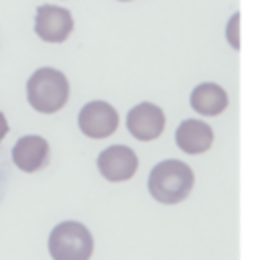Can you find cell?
Segmentation results:
<instances>
[{
	"label": "cell",
	"instance_id": "obj_1",
	"mask_svg": "<svg viewBox=\"0 0 260 260\" xmlns=\"http://www.w3.org/2000/svg\"><path fill=\"white\" fill-rule=\"evenodd\" d=\"M195 177L189 165L177 158H169L158 162L148 177V191L150 195L165 205L181 203L193 189Z\"/></svg>",
	"mask_w": 260,
	"mask_h": 260
},
{
	"label": "cell",
	"instance_id": "obj_2",
	"mask_svg": "<svg viewBox=\"0 0 260 260\" xmlns=\"http://www.w3.org/2000/svg\"><path fill=\"white\" fill-rule=\"evenodd\" d=\"M26 100L37 112L55 114L69 100V81L59 69L41 67L26 81Z\"/></svg>",
	"mask_w": 260,
	"mask_h": 260
},
{
	"label": "cell",
	"instance_id": "obj_3",
	"mask_svg": "<svg viewBox=\"0 0 260 260\" xmlns=\"http://www.w3.org/2000/svg\"><path fill=\"white\" fill-rule=\"evenodd\" d=\"M93 238L79 221H61L49 234V254L53 260H89Z\"/></svg>",
	"mask_w": 260,
	"mask_h": 260
},
{
	"label": "cell",
	"instance_id": "obj_4",
	"mask_svg": "<svg viewBox=\"0 0 260 260\" xmlns=\"http://www.w3.org/2000/svg\"><path fill=\"white\" fill-rule=\"evenodd\" d=\"M77 126L89 138H108L118 128V112L108 102H89L79 110Z\"/></svg>",
	"mask_w": 260,
	"mask_h": 260
},
{
	"label": "cell",
	"instance_id": "obj_5",
	"mask_svg": "<svg viewBox=\"0 0 260 260\" xmlns=\"http://www.w3.org/2000/svg\"><path fill=\"white\" fill-rule=\"evenodd\" d=\"M73 30V16L67 8L57 4H43L37 8L35 32L47 43H63Z\"/></svg>",
	"mask_w": 260,
	"mask_h": 260
},
{
	"label": "cell",
	"instance_id": "obj_6",
	"mask_svg": "<svg viewBox=\"0 0 260 260\" xmlns=\"http://www.w3.org/2000/svg\"><path fill=\"white\" fill-rule=\"evenodd\" d=\"M165 114L156 104L150 102H142L138 106H134L128 116H126V128L128 132L142 142L154 140L162 134L165 130Z\"/></svg>",
	"mask_w": 260,
	"mask_h": 260
},
{
	"label": "cell",
	"instance_id": "obj_7",
	"mask_svg": "<svg viewBox=\"0 0 260 260\" xmlns=\"http://www.w3.org/2000/svg\"><path fill=\"white\" fill-rule=\"evenodd\" d=\"M98 169L104 175V179H108L112 183L128 181L138 169V156L130 146L114 144L100 152Z\"/></svg>",
	"mask_w": 260,
	"mask_h": 260
},
{
	"label": "cell",
	"instance_id": "obj_8",
	"mask_svg": "<svg viewBox=\"0 0 260 260\" xmlns=\"http://www.w3.org/2000/svg\"><path fill=\"white\" fill-rule=\"evenodd\" d=\"M12 160L24 173H35L49 162V142L43 136L28 134L12 146Z\"/></svg>",
	"mask_w": 260,
	"mask_h": 260
},
{
	"label": "cell",
	"instance_id": "obj_9",
	"mask_svg": "<svg viewBox=\"0 0 260 260\" xmlns=\"http://www.w3.org/2000/svg\"><path fill=\"white\" fill-rule=\"evenodd\" d=\"M175 142L187 154H201L213 144V130L201 120H185L175 130Z\"/></svg>",
	"mask_w": 260,
	"mask_h": 260
},
{
	"label": "cell",
	"instance_id": "obj_10",
	"mask_svg": "<svg viewBox=\"0 0 260 260\" xmlns=\"http://www.w3.org/2000/svg\"><path fill=\"white\" fill-rule=\"evenodd\" d=\"M191 108L201 114V116H217L228 108V93L221 85L217 83H199L193 91H191Z\"/></svg>",
	"mask_w": 260,
	"mask_h": 260
},
{
	"label": "cell",
	"instance_id": "obj_11",
	"mask_svg": "<svg viewBox=\"0 0 260 260\" xmlns=\"http://www.w3.org/2000/svg\"><path fill=\"white\" fill-rule=\"evenodd\" d=\"M238 22H240V14L236 12V14L230 18V22H228V28H225V37H228V43H230L234 49H238V47H240V37H238V32H240V26H238Z\"/></svg>",
	"mask_w": 260,
	"mask_h": 260
},
{
	"label": "cell",
	"instance_id": "obj_12",
	"mask_svg": "<svg viewBox=\"0 0 260 260\" xmlns=\"http://www.w3.org/2000/svg\"><path fill=\"white\" fill-rule=\"evenodd\" d=\"M8 134V122H6V116L0 112V140Z\"/></svg>",
	"mask_w": 260,
	"mask_h": 260
},
{
	"label": "cell",
	"instance_id": "obj_13",
	"mask_svg": "<svg viewBox=\"0 0 260 260\" xmlns=\"http://www.w3.org/2000/svg\"><path fill=\"white\" fill-rule=\"evenodd\" d=\"M122 2H128V0H122Z\"/></svg>",
	"mask_w": 260,
	"mask_h": 260
}]
</instances>
